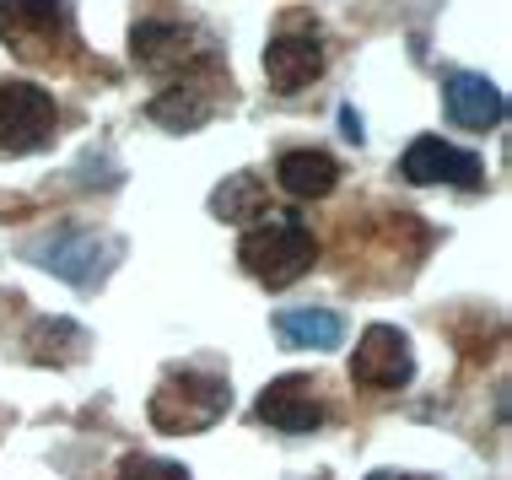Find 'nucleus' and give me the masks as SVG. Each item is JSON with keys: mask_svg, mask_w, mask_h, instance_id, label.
<instances>
[{"mask_svg": "<svg viewBox=\"0 0 512 480\" xmlns=\"http://www.w3.org/2000/svg\"><path fill=\"white\" fill-rule=\"evenodd\" d=\"M313 259H318V238H313V227L292 211L254 216V227L238 238V265L259 286H270V292L302 281L313 270Z\"/></svg>", "mask_w": 512, "mask_h": 480, "instance_id": "1", "label": "nucleus"}, {"mask_svg": "<svg viewBox=\"0 0 512 480\" xmlns=\"http://www.w3.org/2000/svg\"><path fill=\"white\" fill-rule=\"evenodd\" d=\"M227 405H232L227 378L195 373V367H173V373L157 383V394L146 400V416H151V427H157V432L184 437V432L216 427V421L227 416Z\"/></svg>", "mask_w": 512, "mask_h": 480, "instance_id": "2", "label": "nucleus"}, {"mask_svg": "<svg viewBox=\"0 0 512 480\" xmlns=\"http://www.w3.org/2000/svg\"><path fill=\"white\" fill-rule=\"evenodd\" d=\"M60 108L38 81H0V157H33L54 141Z\"/></svg>", "mask_w": 512, "mask_h": 480, "instance_id": "3", "label": "nucleus"}, {"mask_svg": "<svg viewBox=\"0 0 512 480\" xmlns=\"http://www.w3.org/2000/svg\"><path fill=\"white\" fill-rule=\"evenodd\" d=\"M0 38L22 60H54V44H71V0H0Z\"/></svg>", "mask_w": 512, "mask_h": 480, "instance_id": "4", "label": "nucleus"}, {"mask_svg": "<svg viewBox=\"0 0 512 480\" xmlns=\"http://www.w3.org/2000/svg\"><path fill=\"white\" fill-rule=\"evenodd\" d=\"M27 259L44 265L49 276L92 292V286L108 276V259H119V243H103V238H92V232H81V227H60V232H49V238H38L33 249H27Z\"/></svg>", "mask_w": 512, "mask_h": 480, "instance_id": "5", "label": "nucleus"}, {"mask_svg": "<svg viewBox=\"0 0 512 480\" xmlns=\"http://www.w3.org/2000/svg\"><path fill=\"white\" fill-rule=\"evenodd\" d=\"M351 378L362 383V389H378V394L405 389V383L415 378L410 340L399 335L394 324H367L362 340H356V351H351Z\"/></svg>", "mask_w": 512, "mask_h": 480, "instance_id": "6", "label": "nucleus"}, {"mask_svg": "<svg viewBox=\"0 0 512 480\" xmlns=\"http://www.w3.org/2000/svg\"><path fill=\"white\" fill-rule=\"evenodd\" d=\"M329 54H324V33L313 22H286L265 49V76L275 92H302L324 76Z\"/></svg>", "mask_w": 512, "mask_h": 480, "instance_id": "7", "label": "nucleus"}, {"mask_svg": "<svg viewBox=\"0 0 512 480\" xmlns=\"http://www.w3.org/2000/svg\"><path fill=\"white\" fill-rule=\"evenodd\" d=\"M399 178L405 184H459V189H475L486 178V162L464 146H448L442 135H415L399 157Z\"/></svg>", "mask_w": 512, "mask_h": 480, "instance_id": "8", "label": "nucleus"}, {"mask_svg": "<svg viewBox=\"0 0 512 480\" xmlns=\"http://www.w3.org/2000/svg\"><path fill=\"white\" fill-rule=\"evenodd\" d=\"M254 416L265 421V427H275V432L302 437V432H318V427H324L329 410H324V394H318V383H313V378L286 373V378L265 383V394H259Z\"/></svg>", "mask_w": 512, "mask_h": 480, "instance_id": "9", "label": "nucleus"}, {"mask_svg": "<svg viewBox=\"0 0 512 480\" xmlns=\"http://www.w3.org/2000/svg\"><path fill=\"white\" fill-rule=\"evenodd\" d=\"M130 54L135 65L151 76H178V71H195V65L205 60L200 49V33L184 22H141L130 33Z\"/></svg>", "mask_w": 512, "mask_h": 480, "instance_id": "10", "label": "nucleus"}, {"mask_svg": "<svg viewBox=\"0 0 512 480\" xmlns=\"http://www.w3.org/2000/svg\"><path fill=\"white\" fill-rule=\"evenodd\" d=\"M442 108H448L453 125L464 130H491L507 119V98L491 76H475V71H453L442 81Z\"/></svg>", "mask_w": 512, "mask_h": 480, "instance_id": "11", "label": "nucleus"}, {"mask_svg": "<svg viewBox=\"0 0 512 480\" xmlns=\"http://www.w3.org/2000/svg\"><path fill=\"white\" fill-rule=\"evenodd\" d=\"M275 335L286 351H335L345 340V319L335 308H286L275 313Z\"/></svg>", "mask_w": 512, "mask_h": 480, "instance_id": "12", "label": "nucleus"}, {"mask_svg": "<svg viewBox=\"0 0 512 480\" xmlns=\"http://www.w3.org/2000/svg\"><path fill=\"white\" fill-rule=\"evenodd\" d=\"M275 184H281L292 200H324L329 189L340 184V162L329 152L302 146V152H286L281 162H275Z\"/></svg>", "mask_w": 512, "mask_h": 480, "instance_id": "13", "label": "nucleus"}, {"mask_svg": "<svg viewBox=\"0 0 512 480\" xmlns=\"http://www.w3.org/2000/svg\"><path fill=\"white\" fill-rule=\"evenodd\" d=\"M146 119H157V125H168V130H200L205 119H211V92L195 87V81H184V87H168V92H157V98L146 103Z\"/></svg>", "mask_w": 512, "mask_h": 480, "instance_id": "14", "label": "nucleus"}, {"mask_svg": "<svg viewBox=\"0 0 512 480\" xmlns=\"http://www.w3.org/2000/svg\"><path fill=\"white\" fill-rule=\"evenodd\" d=\"M27 351H33V362H76L81 351H87V329L71 324V319H38L33 335H27Z\"/></svg>", "mask_w": 512, "mask_h": 480, "instance_id": "15", "label": "nucleus"}, {"mask_svg": "<svg viewBox=\"0 0 512 480\" xmlns=\"http://www.w3.org/2000/svg\"><path fill=\"white\" fill-rule=\"evenodd\" d=\"M211 216H221V222H254V216H265V184L254 173H232L211 195Z\"/></svg>", "mask_w": 512, "mask_h": 480, "instance_id": "16", "label": "nucleus"}, {"mask_svg": "<svg viewBox=\"0 0 512 480\" xmlns=\"http://www.w3.org/2000/svg\"><path fill=\"white\" fill-rule=\"evenodd\" d=\"M114 480H189L184 464H173V459H151V454H135V459H124L119 464V475Z\"/></svg>", "mask_w": 512, "mask_h": 480, "instance_id": "17", "label": "nucleus"}, {"mask_svg": "<svg viewBox=\"0 0 512 480\" xmlns=\"http://www.w3.org/2000/svg\"><path fill=\"white\" fill-rule=\"evenodd\" d=\"M340 130H345V141H362V114H356V108H340Z\"/></svg>", "mask_w": 512, "mask_h": 480, "instance_id": "18", "label": "nucleus"}, {"mask_svg": "<svg viewBox=\"0 0 512 480\" xmlns=\"http://www.w3.org/2000/svg\"><path fill=\"white\" fill-rule=\"evenodd\" d=\"M367 480H426V475H399V470H378V475H367Z\"/></svg>", "mask_w": 512, "mask_h": 480, "instance_id": "19", "label": "nucleus"}]
</instances>
